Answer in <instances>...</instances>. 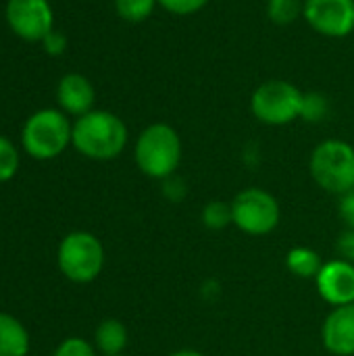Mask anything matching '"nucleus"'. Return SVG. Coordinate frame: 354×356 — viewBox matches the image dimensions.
<instances>
[{"mask_svg": "<svg viewBox=\"0 0 354 356\" xmlns=\"http://www.w3.org/2000/svg\"><path fill=\"white\" fill-rule=\"evenodd\" d=\"M338 215L344 221L346 229H354V190L346 192L340 196V204H338Z\"/></svg>", "mask_w": 354, "mask_h": 356, "instance_id": "24", "label": "nucleus"}, {"mask_svg": "<svg viewBox=\"0 0 354 356\" xmlns=\"http://www.w3.org/2000/svg\"><path fill=\"white\" fill-rule=\"evenodd\" d=\"M200 221L211 232H221V229L234 225V219H232V202H223V200H211V202H207L204 209H202V213H200Z\"/></svg>", "mask_w": 354, "mask_h": 356, "instance_id": "16", "label": "nucleus"}, {"mask_svg": "<svg viewBox=\"0 0 354 356\" xmlns=\"http://www.w3.org/2000/svg\"><path fill=\"white\" fill-rule=\"evenodd\" d=\"M27 355H29V332L17 317L8 313H0V356Z\"/></svg>", "mask_w": 354, "mask_h": 356, "instance_id": "14", "label": "nucleus"}, {"mask_svg": "<svg viewBox=\"0 0 354 356\" xmlns=\"http://www.w3.org/2000/svg\"><path fill=\"white\" fill-rule=\"evenodd\" d=\"M313 282L321 300L332 309L354 305V263L351 261L338 257L325 261Z\"/></svg>", "mask_w": 354, "mask_h": 356, "instance_id": "10", "label": "nucleus"}, {"mask_svg": "<svg viewBox=\"0 0 354 356\" xmlns=\"http://www.w3.org/2000/svg\"><path fill=\"white\" fill-rule=\"evenodd\" d=\"M321 344L334 356H354V305L334 307L321 325Z\"/></svg>", "mask_w": 354, "mask_h": 356, "instance_id": "11", "label": "nucleus"}, {"mask_svg": "<svg viewBox=\"0 0 354 356\" xmlns=\"http://www.w3.org/2000/svg\"><path fill=\"white\" fill-rule=\"evenodd\" d=\"M156 0H115V10L117 15L127 21V23H142L146 21L154 8H156Z\"/></svg>", "mask_w": 354, "mask_h": 356, "instance_id": "18", "label": "nucleus"}, {"mask_svg": "<svg viewBox=\"0 0 354 356\" xmlns=\"http://www.w3.org/2000/svg\"><path fill=\"white\" fill-rule=\"evenodd\" d=\"M330 113V100L319 92H305L300 104V119L307 123H319Z\"/></svg>", "mask_w": 354, "mask_h": 356, "instance_id": "19", "label": "nucleus"}, {"mask_svg": "<svg viewBox=\"0 0 354 356\" xmlns=\"http://www.w3.org/2000/svg\"><path fill=\"white\" fill-rule=\"evenodd\" d=\"M27 356H33V355H27Z\"/></svg>", "mask_w": 354, "mask_h": 356, "instance_id": "28", "label": "nucleus"}, {"mask_svg": "<svg viewBox=\"0 0 354 356\" xmlns=\"http://www.w3.org/2000/svg\"><path fill=\"white\" fill-rule=\"evenodd\" d=\"M56 102L65 115L81 117L94 111L96 90L92 81L81 73H67L56 86Z\"/></svg>", "mask_w": 354, "mask_h": 356, "instance_id": "12", "label": "nucleus"}, {"mask_svg": "<svg viewBox=\"0 0 354 356\" xmlns=\"http://www.w3.org/2000/svg\"><path fill=\"white\" fill-rule=\"evenodd\" d=\"M113 356H125V355H113Z\"/></svg>", "mask_w": 354, "mask_h": 356, "instance_id": "27", "label": "nucleus"}, {"mask_svg": "<svg viewBox=\"0 0 354 356\" xmlns=\"http://www.w3.org/2000/svg\"><path fill=\"white\" fill-rule=\"evenodd\" d=\"M52 356H96V348L92 342L77 338V336H71V338H65L54 348Z\"/></svg>", "mask_w": 354, "mask_h": 356, "instance_id": "21", "label": "nucleus"}, {"mask_svg": "<svg viewBox=\"0 0 354 356\" xmlns=\"http://www.w3.org/2000/svg\"><path fill=\"white\" fill-rule=\"evenodd\" d=\"M184 156V144L177 134V129L169 123H150L146 125L134 148V161L138 169L150 177L165 181L175 175V171L182 165Z\"/></svg>", "mask_w": 354, "mask_h": 356, "instance_id": "2", "label": "nucleus"}, {"mask_svg": "<svg viewBox=\"0 0 354 356\" xmlns=\"http://www.w3.org/2000/svg\"><path fill=\"white\" fill-rule=\"evenodd\" d=\"M303 19L319 35L348 38L354 31V0H305Z\"/></svg>", "mask_w": 354, "mask_h": 356, "instance_id": "9", "label": "nucleus"}, {"mask_svg": "<svg viewBox=\"0 0 354 356\" xmlns=\"http://www.w3.org/2000/svg\"><path fill=\"white\" fill-rule=\"evenodd\" d=\"M303 94L298 86L284 79L263 81L250 98V113L257 121L271 127L290 125L300 119Z\"/></svg>", "mask_w": 354, "mask_h": 356, "instance_id": "6", "label": "nucleus"}, {"mask_svg": "<svg viewBox=\"0 0 354 356\" xmlns=\"http://www.w3.org/2000/svg\"><path fill=\"white\" fill-rule=\"evenodd\" d=\"M336 250H338V259L351 261L354 263V229H344L336 242Z\"/></svg>", "mask_w": 354, "mask_h": 356, "instance_id": "25", "label": "nucleus"}, {"mask_svg": "<svg viewBox=\"0 0 354 356\" xmlns=\"http://www.w3.org/2000/svg\"><path fill=\"white\" fill-rule=\"evenodd\" d=\"M313 181L328 194L342 196L354 190V146L346 140L328 138L319 142L309 159Z\"/></svg>", "mask_w": 354, "mask_h": 356, "instance_id": "4", "label": "nucleus"}, {"mask_svg": "<svg viewBox=\"0 0 354 356\" xmlns=\"http://www.w3.org/2000/svg\"><path fill=\"white\" fill-rule=\"evenodd\" d=\"M73 138V123L61 108H40L27 117L21 129V146L35 161L61 156Z\"/></svg>", "mask_w": 354, "mask_h": 356, "instance_id": "3", "label": "nucleus"}, {"mask_svg": "<svg viewBox=\"0 0 354 356\" xmlns=\"http://www.w3.org/2000/svg\"><path fill=\"white\" fill-rule=\"evenodd\" d=\"M234 225L252 238L269 236L282 221V207L277 198L263 188H244L232 200Z\"/></svg>", "mask_w": 354, "mask_h": 356, "instance_id": "7", "label": "nucleus"}, {"mask_svg": "<svg viewBox=\"0 0 354 356\" xmlns=\"http://www.w3.org/2000/svg\"><path fill=\"white\" fill-rule=\"evenodd\" d=\"M104 246L90 232L67 234L56 250V265L61 273L73 284H92L104 269Z\"/></svg>", "mask_w": 354, "mask_h": 356, "instance_id": "5", "label": "nucleus"}, {"mask_svg": "<svg viewBox=\"0 0 354 356\" xmlns=\"http://www.w3.org/2000/svg\"><path fill=\"white\" fill-rule=\"evenodd\" d=\"M42 46H44V50H46L50 56H61V54L67 50V38H65V33L52 29V31L42 40Z\"/></svg>", "mask_w": 354, "mask_h": 356, "instance_id": "23", "label": "nucleus"}, {"mask_svg": "<svg viewBox=\"0 0 354 356\" xmlns=\"http://www.w3.org/2000/svg\"><path fill=\"white\" fill-rule=\"evenodd\" d=\"M211 0H156V4L167 10L169 15L175 17H188V15H196L198 10H202Z\"/></svg>", "mask_w": 354, "mask_h": 356, "instance_id": "22", "label": "nucleus"}, {"mask_svg": "<svg viewBox=\"0 0 354 356\" xmlns=\"http://www.w3.org/2000/svg\"><path fill=\"white\" fill-rule=\"evenodd\" d=\"M4 19L10 31L25 42H42L54 29V13L48 0H8Z\"/></svg>", "mask_w": 354, "mask_h": 356, "instance_id": "8", "label": "nucleus"}, {"mask_svg": "<svg viewBox=\"0 0 354 356\" xmlns=\"http://www.w3.org/2000/svg\"><path fill=\"white\" fill-rule=\"evenodd\" d=\"M129 140L127 125L111 111L94 108L73 123L71 146L90 161H113L117 159Z\"/></svg>", "mask_w": 354, "mask_h": 356, "instance_id": "1", "label": "nucleus"}, {"mask_svg": "<svg viewBox=\"0 0 354 356\" xmlns=\"http://www.w3.org/2000/svg\"><path fill=\"white\" fill-rule=\"evenodd\" d=\"M305 0H267V17L275 25H290L303 17Z\"/></svg>", "mask_w": 354, "mask_h": 356, "instance_id": "17", "label": "nucleus"}, {"mask_svg": "<svg viewBox=\"0 0 354 356\" xmlns=\"http://www.w3.org/2000/svg\"><path fill=\"white\" fill-rule=\"evenodd\" d=\"M19 163L21 159H19L17 146L6 136L0 134V184H6L17 175Z\"/></svg>", "mask_w": 354, "mask_h": 356, "instance_id": "20", "label": "nucleus"}, {"mask_svg": "<svg viewBox=\"0 0 354 356\" xmlns=\"http://www.w3.org/2000/svg\"><path fill=\"white\" fill-rule=\"evenodd\" d=\"M167 356H207L204 353H200V350H194V348H179V350H175V353H171V355Z\"/></svg>", "mask_w": 354, "mask_h": 356, "instance_id": "26", "label": "nucleus"}, {"mask_svg": "<svg viewBox=\"0 0 354 356\" xmlns=\"http://www.w3.org/2000/svg\"><path fill=\"white\" fill-rule=\"evenodd\" d=\"M129 344V332L119 319H104L94 332V348L102 356L123 355Z\"/></svg>", "mask_w": 354, "mask_h": 356, "instance_id": "13", "label": "nucleus"}, {"mask_svg": "<svg viewBox=\"0 0 354 356\" xmlns=\"http://www.w3.org/2000/svg\"><path fill=\"white\" fill-rule=\"evenodd\" d=\"M323 259L315 248L309 246H294L286 254V267L292 275L303 277V280H315L317 273L323 267Z\"/></svg>", "mask_w": 354, "mask_h": 356, "instance_id": "15", "label": "nucleus"}]
</instances>
